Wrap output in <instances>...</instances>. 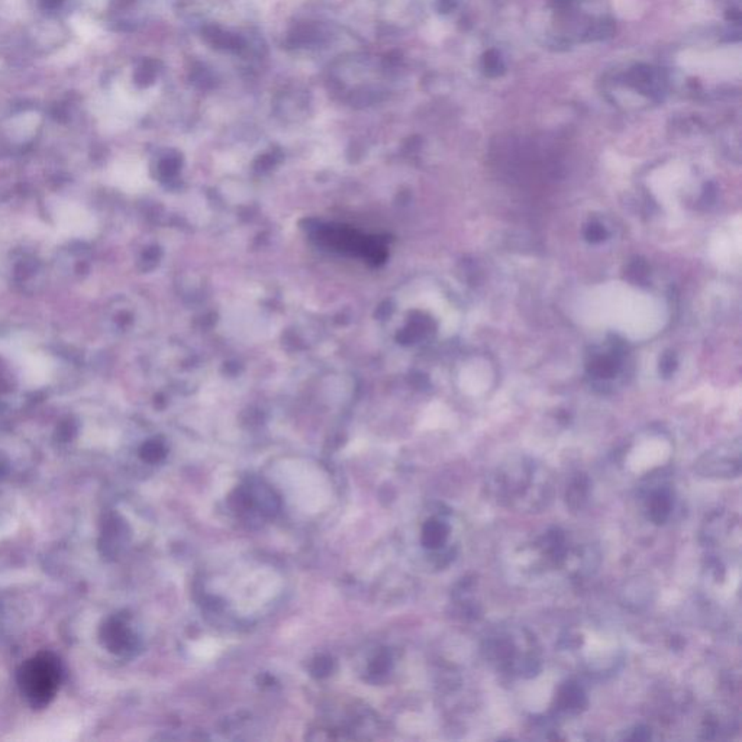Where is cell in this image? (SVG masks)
I'll list each match as a JSON object with an SVG mask.
<instances>
[{
    "label": "cell",
    "mask_w": 742,
    "mask_h": 742,
    "mask_svg": "<svg viewBox=\"0 0 742 742\" xmlns=\"http://www.w3.org/2000/svg\"><path fill=\"white\" fill-rule=\"evenodd\" d=\"M491 489L502 505L512 508H519L520 503L523 508V503L534 502L535 498L544 501L550 490L545 471L529 463L498 470L496 476H493Z\"/></svg>",
    "instance_id": "1"
},
{
    "label": "cell",
    "mask_w": 742,
    "mask_h": 742,
    "mask_svg": "<svg viewBox=\"0 0 742 742\" xmlns=\"http://www.w3.org/2000/svg\"><path fill=\"white\" fill-rule=\"evenodd\" d=\"M61 664L51 653H40L18 670L21 693L33 709H44L55 697L61 683Z\"/></svg>",
    "instance_id": "2"
},
{
    "label": "cell",
    "mask_w": 742,
    "mask_h": 742,
    "mask_svg": "<svg viewBox=\"0 0 742 742\" xmlns=\"http://www.w3.org/2000/svg\"><path fill=\"white\" fill-rule=\"evenodd\" d=\"M481 651L489 662L494 664L499 670L506 671V673L533 677L538 675L541 668L540 660L535 657L534 651L520 654L516 641L508 637V635L487 638Z\"/></svg>",
    "instance_id": "3"
},
{
    "label": "cell",
    "mask_w": 742,
    "mask_h": 742,
    "mask_svg": "<svg viewBox=\"0 0 742 742\" xmlns=\"http://www.w3.org/2000/svg\"><path fill=\"white\" fill-rule=\"evenodd\" d=\"M234 511L246 519H271L280 509L274 491L261 481L250 480L239 486L231 498Z\"/></svg>",
    "instance_id": "4"
},
{
    "label": "cell",
    "mask_w": 742,
    "mask_h": 742,
    "mask_svg": "<svg viewBox=\"0 0 742 742\" xmlns=\"http://www.w3.org/2000/svg\"><path fill=\"white\" fill-rule=\"evenodd\" d=\"M696 471L708 479H735L741 474V449L735 447H716L706 452L696 463Z\"/></svg>",
    "instance_id": "5"
},
{
    "label": "cell",
    "mask_w": 742,
    "mask_h": 742,
    "mask_svg": "<svg viewBox=\"0 0 742 742\" xmlns=\"http://www.w3.org/2000/svg\"><path fill=\"white\" fill-rule=\"evenodd\" d=\"M54 217L57 225L68 235L77 238H89L94 234L96 224L93 217L76 203H58L54 212Z\"/></svg>",
    "instance_id": "6"
},
{
    "label": "cell",
    "mask_w": 742,
    "mask_h": 742,
    "mask_svg": "<svg viewBox=\"0 0 742 742\" xmlns=\"http://www.w3.org/2000/svg\"><path fill=\"white\" fill-rule=\"evenodd\" d=\"M673 512V494L665 487L654 490L647 499V516L655 525H664Z\"/></svg>",
    "instance_id": "7"
},
{
    "label": "cell",
    "mask_w": 742,
    "mask_h": 742,
    "mask_svg": "<svg viewBox=\"0 0 742 742\" xmlns=\"http://www.w3.org/2000/svg\"><path fill=\"white\" fill-rule=\"evenodd\" d=\"M557 706L562 712L577 714L587 708V696L579 683L567 682L558 690Z\"/></svg>",
    "instance_id": "8"
},
{
    "label": "cell",
    "mask_w": 742,
    "mask_h": 742,
    "mask_svg": "<svg viewBox=\"0 0 742 742\" xmlns=\"http://www.w3.org/2000/svg\"><path fill=\"white\" fill-rule=\"evenodd\" d=\"M449 537V525L440 518H431L422 526L420 542L423 548L430 551H440L444 548Z\"/></svg>",
    "instance_id": "9"
},
{
    "label": "cell",
    "mask_w": 742,
    "mask_h": 742,
    "mask_svg": "<svg viewBox=\"0 0 742 742\" xmlns=\"http://www.w3.org/2000/svg\"><path fill=\"white\" fill-rule=\"evenodd\" d=\"M204 38L217 48H227V50H234V51L244 48V40L241 37L224 32L218 26L204 28Z\"/></svg>",
    "instance_id": "10"
},
{
    "label": "cell",
    "mask_w": 742,
    "mask_h": 742,
    "mask_svg": "<svg viewBox=\"0 0 742 742\" xmlns=\"http://www.w3.org/2000/svg\"><path fill=\"white\" fill-rule=\"evenodd\" d=\"M51 374V366L44 357H26L23 361V377L29 383H45Z\"/></svg>",
    "instance_id": "11"
},
{
    "label": "cell",
    "mask_w": 742,
    "mask_h": 742,
    "mask_svg": "<svg viewBox=\"0 0 742 742\" xmlns=\"http://www.w3.org/2000/svg\"><path fill=\"white\" fill-rule=\"evenodd\" d=\"M544 550L554 564H561L565 560L567 547H565V538L560 529H551V531L545 534Z\"/></svg>",
    "instance_id": "12"
},
{
    "label": "cell",
    "mask_w": 742,
    "mask_h": 742,
    "mask_svg": "<svg viewBox=\"0 0 742 742\" xmlns=\"http://www.w3.org/2000/svg\"><path fill=\"white\" fill-rule=\"evenodd\" d=\"M589 487H590V483L584 474L576 476V479L569 486L567 496H565L567 498V505L572 509L577 511V509L583 508V505L586 503L587 496H589Z\"/></svg>",
    "instance_id": "13"
},
{
    "label": "cell",
    "mask_w": 742,
    "mask_h": 742,
    "mask_svg": "<svg viewBox=\"0 0 742 742\" xmlns=\"http://www.w3.org/2000/svg\"><path fill=\"white\" fill-rule=\"evenodd\" d=\"M392 655L391 653L387 651H381L380 654H377L373 661L369 664V668H367V677L370 682H380L383 680L387 675L388 671L392 670Z\"/></svg>",
    "instance_id": "14"
},
{
    "label": "cell",
    "mask_w": 742,
    "mask_h": 742,
    "mask_svg": "<svg viewBox=\"0 0 742 742\" xmlns=\"http://www.w3.org/2000/svg\"><path fill=\"white\" fill-rule=\"evenodd\" d=\"M618 361L611 356H600L590 361L589 373L599 378H611L616 374Z\"/></svg>",
    "instance_id": "15"
},
{
    "label": "cell",
    "mask_w": 742,
    "mask_h": 742,
    "mask_svg": "<svg viewBox=\"0 0 742 742\" xmlns=\"http://www.w3.org/2000/svg\"><path fill=\"white\" fill-rule=\"evenodd\" d=\"M157 72H158V70H157V64H156V61L148 60V61L143 62V65H141V67L136 70V73H135V82H136V84H138V86H143V87H144V86H150V84L154 82V79H156V76H157Z\"/></svg>",
    "instance_id": "16"
},
{
    "label": "cell",
    "mask_w": 742,
    "mask_h": 742,
    "mask_svg": "<svg viewBox=\"0 0 742 742\" xmlns=\"http://www.w3.org/2000/svg\"><path fill=\"white\" fill-rule=\"evenodd\" d=\"M192 82H193V84L196 87H199L202 90H207V89H210L212 86H214V77H212V75L203 67H200L197 70H193V72H192Z\"/></svg>",
    "instance_id": "17"
},
{
    "label": "cell",
    "mask_w": 742,
    "mask_h": 742,
    "mask_svg": "<svg viewBox=\"0 0 742 742\" xmlns=\"http://www.w3.org/2000/svg\"><path fill=\"white\" fill-rule=\"evenodd\" d=\"M334 668V661L328 657H320L316 658V661H313V665H312V675H315L316 677H327L329 676V673Z\"/></svg>",
    "instance_id": "18"
},
{
    "label": "cell",
    "mask_w": 742,
    "mask_h": 742,
    "mask_svg": "<svg viewBox=\"0 0 742 742\" xmlns=\"http://www.w3.org/2000/svg\"><path fill=\"white\" fill-rule=\"evenodd\" d=\"M584 236H586V239H587L589 242L597 244V242H602V241L606 239L608 232H606V229H605L602 225H599V224H594V222H593V224L587 225V228H586V231H584Z\"/></svg>",
    "instance_id": "19"
},
{
    "label": "cell",
    "mask_w": 742,
    "mask_h": 742,
    "mask_svg": "<svg viewBox=\"0 0 742 742\" xmlns=\"http://www.w3.org/2000/svg\"><path fill=\"white\" fill-rule=\"evenodd\" d=\"M648 274V267L643 260H635L628 267V277L633 281H643Z\"/></svg>",
    "instance_id": "20"
},
{
    "label": "cell",
    "mask_w": 742,
    "mask_h": 742,
    "mask_svg": "<svg viewBox=\"0 0 742 742\" xmlns=\"http://www.w3.org/2000/svg\"><path fill=\"white\" fill-rule=\"evenodd\" d=\"M376 100H377V94L370 90H359L356 93H352L349 97V102L354 106H369Z\"/></svg>",
    "instance_id": "21"
},
{
    "label": "cell",
    "mask_w": 742,
    "mask_h": 742,
    "mask_svg": "<svg viewBox=\"0 0 742 742\" xmlns=\"http://www.w3.org/2000/svg\"><path fill=\"white\" fill-rule=\"evenodd\" d=\"M677 367V359L675 356V352H665V354L661 357V361H660V371L662 376L668 377L675 373Z\"/></svg>",
    "instance_id": "22"
},
{
    "label": "cell",
    "mask_w": 742,
    "mask_h": 742,
    "mask_svg": "<svg viewBox=\"0 0 742 742\" xmlns=\"http://www.w3.org/2000/svg\"><path fill=\"white\" fill-rule=\"evenodd\" d=\"M651 738V729L648 726L640 725L632 731V735L628 736L629 741H647Z\"/></svg>",
    "instance_id": "23"
},
{
    "label": "cell",
    "mask_w": 742,
    "mask_h": 742,
    "mask_svg": "<svg viewBox=\"0 0 742 742\" xmlns=\"http://www.w3.org/2000/svg\"><path fill=\"white\" fill-rule=\"evenodd\" d=\"M164 454H165V451H164V448L161 445L153 444L151 448L148 449V452L146 454V458H147V460H150V462H158Z\"/></svg>",
    "instance_id": "24"
},
{
    "label": "cell",
    "mask_w": 742,
    "mask_h": 742,
    "mask_svg": "<svg viewBox=\"0 0 742 742\" xmlns=\"http://www.w3.org/2000/svg\"><path fill=\"white\" fill-rule=\"evenodd\" d=\"M41 4L44 6V9L54 11V9H57L62 4V0H41Z\"/></svg>",
    "instance_id": "25"
}]
</instances>
